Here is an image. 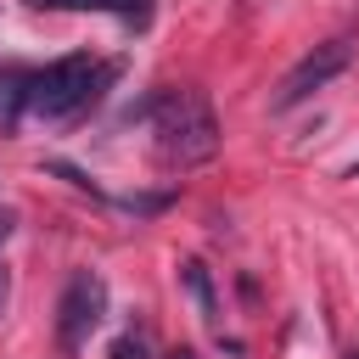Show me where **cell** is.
<instances>
[{
	"label": "cell",
	"mask_w": 359,
	"mask_h": 359,
	"mask_svg": "<svg viewBox=\"0 0 359 359\" xmlns=\"http://www.w3.org/2000/svg\"><path fill=\"white\" fill-rule=\"evenodd\" d=\"M146 129H151V151L163 168H196V163H213L219 151V118L208 107L202 90H157L146 107H140Z\"/></svg>",
	"instance_id": "6da1fadb"
},
{
	"label": "cell",
	"mask_w": 359,
	"mask_h": 359,
	"mask_svg": "<svg viewBox=\"0 0 359 359\" xmlns=\"http://www.w3.org/2000/svg\"><path fill=\"white\" fill-rule=\"evenodd\" d=\"M112 67L95 62V56H56L45 67H34V84H28V112L50 118V123H67L79 112H90L107 90Z\"/></svg>",
	"instance_id": "7a4b0ae2"
},
{
	"label": "cell",
	"mask_w": 359,
	"mask_h": 359,
	"mask_svg": "<svg viewBox=\"0 0 359 359\" xmlns=\"http://www.w3.org/2000/svg\"><path fill=\"white\" fill-rule=\"evenodd\" d=\"M348 62H353V45H348V39H325V45H314V50L280 79V90H275V112L303 107L314 90H325L337 73H348Z\"/></svg>",
	"instance_id": "277c9868"
},
{
	"label": "cell",
	"mask_w": 359,
	"mask_h": 359,
	"mask_svg": "<svg viewBox=\"0 0 359 359\" xmlns=\"http://www.w3.org/2000/svg\"><path fill=\"white\" fill-rule=\"evenodd\" d=\"M34 11H101V17H118V22H146L151 0H28Z\"/></svg>",
	"instance_id": "8992f818"
},
{
	"label": "cell",
	"mask_w": 359,
	"mask_h": 359,
	"mask_svg": "<svg viewBox=\"0 0 359 359\" xmlns=\"http://www.w3.org/2000/svg\"><path fill=\"white\" fill-rule=\"evenodd\" d=\"M342 359H359V348H348V353H342Z\"/></svg>",
	"instance_id": "8fae6325"
},
{
	"label": "cell",
	"mask_w": 359,
	"mask_h": 359,
	"mask_svg": "<svg viewBox=\"0 0 359 359\" xmlns=\"http://www.w3.org/2000/svg\"><path fill=\"white\" fill-rule=\"evenodd\" d=\"M168 359H191V348H174V353H168Z\"/></svg>",
	"instance_id": "30bf717a"
},
{
	"label": "cell",
	"mask_w": 359,
	"mask_h": 359,
	"mask_svg": "<svg viewBox=\"0 0 359 359\" xmlns=\"http://www.w3.org/2000/svg\"><path fill=\"white\" fill-rule=\"evenodd\" d=\"M107 359H151L146 331H118V337H112V348H107Z\"/></svg>",
	"instance_id": "ba28073f"
},
{
	"label": "cell",
	"mask_w": 359,
	"mask_h": 359,
	"mask_svg": "<svg viewBox=\"0 0 359 359\" xmlns=\"http://www.w3.org/2000/svg\"><path fill=\"white\" fill-rule=\"evenodd\" d=\"M101 320H107V280L95 269H73L62 297H56V353L79 359Z\"/></svg>",
	"instance_id": "3957f363"
},
{
	"label": "cell",
	"mask_w": 359,
	"mask_h": 359,
	"mask_svg": "<svg viewBox=\"0 0 359 359\" xmlns=\"http://www.w3.org/2000/svg\"><path fill=\"white\" fill-rule=\"evenodd\" d=\"M11 236V213H0V247ZM6 297H11V269H6V252H0V314H6Z\"/></svg>",
	"instance_id": "9c48e42d"
},
{
	"label": "cell",
	"mask_w": 359,
	"mask_h": 359,
	"mask_svg": "<svg viewBox=\"0 0 359 359\" xmlns=\"http://www.w3.org/2000/svg\"><path fill=\"white\" fill-rule=\"evenodd\" d=\"M180 286L191 292V303H196L202 325H219V292H213V275H208V264H202V258H180Z\"/></svg>",
	"instance_id": "52a82bcc"
},
{
	"label": "cell",
	"mask_w": 359,
	"mask_h": 359,
	"mask_svg": "<svg viewBox=\"0 0 359 359\" xmlns=\"http://www.w3.org/2000/svg\"><path fill=\"white\" fill-rule=\"evenodd\" d=\"M28 84H34V67L0 62V135H17V123L28 112Z\"/></svg>",
	"instance_id": "5b68a950"
}]
</instances>
